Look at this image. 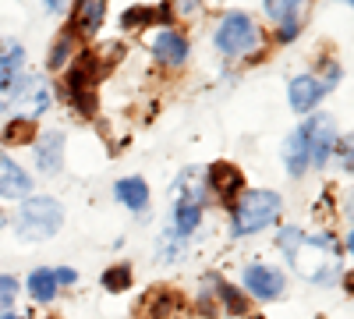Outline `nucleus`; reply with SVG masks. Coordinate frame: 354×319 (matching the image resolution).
<instances>
[{
	"instance_id": "obj_21",
	"label": "nucleus",
	"mask_w": 354,
	"mask_h": 319,
	"mask_svg": "<svg viewBox=\"0 0 354 319\" xmlns=\"http://www.w3.org/2000/svg\"><path fill=\"white\" fill-rule=\"evenodd\" d=\"M205 280L216 287V295H220V302H223L227 312H234V316H245L248 312V302H245V295L238 291V287H230L223 277H205Z\"/></svg>"
},
{
	"instance_id": "obj_15",
	"label": "nucleus",
	"mask_w": 354,
	"mask_h": 319,
	"mask_svg": "<svg viewBox=\"0 0 354 319\" xmlns=\"http://www.w3.org/2000/svg\"><path fill=\"white\" fill-rule=\"evenodd\" d=\"M283 163H287V174H290V178H301V174L312 167L305 128H298L294 135H287V142H283Z\"/></svg>"
},
{
	"instance_id": "obj_25",
	"label": "nucleus",
	"mask_w": 354,
	"mask_h": 319,
	"mask_svg": "<svg viewBox=\"0 0 354 319\" xmlns=\"http://www.w3.org/2000/svg\"><path fill=\"white\" fill-rule=\"evenodd\" d=\"M128 284H131V266L128 263H117V266H110L103 273V287H106V291H124Z\"/></svg>"
},
{
	"instance_id": "obj_31",
	"label": "nucleus",
	"mask_w": 354,
	"mask_h": 319,
	"mask_svg": "<svg viewBox=\"0 0 354 319\" xmlns=\"http://www.w3.org/2000/svg\"><path fill=\"white\" fill-rule=\"evenodd\" d=\"M0 319H25V316H18L15 309H0Z\"/></svg>"
},
{
	"instance_id": "obj_12",
	"label": "nucleus",
	"mask_w": 354,
	"mask_h": 319,
	"mask_svg": "<svg viewBox=\"0 0 354 319\" xmlns=\"http://www.w3.org/2000/svg\"><path fill=\"white\" fill-rule=\"evenodd\" d=\"M205 178H209V188H213V195H220V202H234L245 188V174L234 163H213Z\"/></svg>"
},
{
	"instance_id": "obj_6",
	"label": "nucleus",
	"mask_w": 354,
	"mask_h": 319,
	"mask_svg": "<svg viewBox=\"0 0 354 319\" xmlns=\"http://www.w3.org/2000/svg\"><path fill=\"white\" fill-rule=\"evenodd\" d=\"M301 128H305V135H308L312 167H326V160H330L333 149H337V125H333V118L319 113V118H312V121L301 125Z\"/></svg>"
},
{
	"instance_id": "obj_19",
	"label": "nucleus",
	"mask_w": 354,
	"mask_h": 319,
	"mask_svg": "<svg viewBox=\"0 0 354 319\" xmlns=\"http://www.w3.org/2000/svg\"><path fill=\"white\" fill-rule=\"evenodd\" d=\"M25 287H28V295H32V302L46 305L57 295V277H53V270H32L28 280H25Z\"/></svg>"
},
{
	"instance_id": "obj_29",
	"label": "nucleus",
	"mask_w": 354,
	"mask_h": 319,
	"mask_svg": "<svg viewBox=\"0 0 354 319\" xmlns=\"http://www.w3.org/2000/svg\"><path fill=\"white\" fill-rule=\"evenodd\" d=\"M53 277H57V287H71V284L78 280V270H68V266H61V270H53Z\"/></svg>"
},
{
	"instance_id": "obj_18",
	"label": "nucleus",
	"mask_w": 354,
	"mask_h": 319,
	"mask_svg": "<svg viewBox=\"0 0 354 319\" xmlns=\"http://www.w3.org/2000/svg\"><path fill=\"white\" fill-rule=\"evenodd\" d=\"M103 11H106V0H78L75 8V28L85 36H96L100 25H103Z\"/></svg>"
},
{
	"instance_id": "obj_5",
	"label": "nucleus",
	"mask_w": 354,
	"mask_h": 319,
	"mask_svg": "<svg viewBox=\"0 0 354 319\" xmlns=\"http://www.w3.org/2000/svg\"><path fill=\"white\" fill-rule=\"evenodd\" d=\"M213 43H216V50L227 53V57H245V53H252V50L259 46V28H255V21H252L248 15L234 11V15H227V18L220 21Z\"/></svg>"
},
{
	"instance_id": "obj_36",
	"label": "nucleus",
	"mask_w": 354,
	"mask_h": 319,
	"mask_svg": "<svg viewBox=\"0 0 354 319\" xmlns=\"http://www.w3.org/2000/svg\"><path fill=\"white\" fill-rule=\"evenodd\" d=\"M0 110H4V96H0Z\"/></svg>"
},
{
	"instance_id": "obj_17",
	"label": "nucleus",
	"mask_w": 354,
	"mask_h": 319,
	"mask_svg": "<svg viewBox=\"0 0 354 319\" xmlns=\"http://www.w3.org/2000/svg\"><path fill=\"white\" fill-rule=\"evenodd\" d=\"M113 195L128 210H145V206H149V185H145L142 178H121L113 185Z\"/></svg>"
},
{
	"instance_id": "obj_35",
	"label": "nucleus",
	"mask_w": 354,
	"mask_h": 319,
	"mask_svg": "<svg viewBox=\"0 0 354 319\" xmlns=\"http://www.w3.org/2000/svg\"><path fill=\"white\" fill-rule=\"evenodd\" d=\"M347 287H351V291H354V273H351V277H347Z\"/></svg>"
},
{
	"instance_id": "obj_28",
	"label": "nucleus",
	"mask_w": 354,
	"mask_h": 319,
	"mask_svg": "<svg viewBox=\"0 0 354 319\" xmlns=\"http://www.w3.org/2000/svg\"><path fill=\"white\" fill-rule=\"evenodd\" d=\"M301 33V25H298V18H290V21H280V33H277V39L280 43H290L294 36Z\"/></svg>"
},
{
	"instance_id": "obj_30",
	"label": "nucleus",
	"mask_w": 354,
	"mask_h": 319,
	"mask_svg": "<svg viewBox=\"0 0 354 319\" xmlns=\"http://www.w3.org/2000/svg\"><path fill=\"white\" fill-rule=\"evenodd\" d=\"M46 4V11H53V15H61L64 8H68V0H43Z\"/></svg>"
},
{
	"instance_id": "obj_23",
	"label": "nucleus",
	"mask_w": 354,
	"mask_h": 319,
	"mask_svg": "<svg viewBox=\"0 0 354 319\" xmlns=\"http://www.w3.org/2000/svg\"><path fill=\"white\" fill-rule=\"evenodd\" d=\"M71 53H75V36H71V33H61V36L53 39V46H50L46 64H50L53 71H61V68L71 61Z\"/></svg>"
},
{
	"instance_id": "obj_37",
	"label": "nucleus",
	"mask_w": 354,
	"mask_h": 319,
	"mask_svg": "<svg viewBox=\"0 0 354 319\" xmlns=\"http://www.w3.org/2000/svg\"><path fill=\"white\" fill-rule=\"evenodd\" d=\"M344 4H354V0H344Z\"/></svg>"
},
{
	"instance_id": "obj_1",
	"label": "nucleus",
	"mask_w": 354,
	"mask_h": 319,
	"mask_svg": "<svg viewBox=\"0 0 354 319\" xmlns=\"http://www.w3.org/2000/svg\"><path fill=\"white\" fill-rule=\"evenodd\" d=\"M290 266L312 284H333L340 277V248L333 235H301Z\"/></svg>"
},
{
	"instance_id": "obj_26",
	"label": "nucleus",
	"mask_w": 354,
	"mask_h": 319,
	"mask_svg": "<svg viewBox=\"0 0 354 319\" xmlns=\"http://www.w3.org/2000/svg\"><path fill=\"white\" fill-rule=\"evenodd\" d=\"M18 298V280L11 273H0V309H15Z\"/></svg>"
},
{
	"instance_id": "obj_22",
	"label": "nucleus",
	"mask_w": 354,
	"mask_h": 319,
	"mask_svg": "<svg viewBox=\"0 0 354 319\" xmlns=\"http://www.w3.org/2000/svg\"><path fill=\"white\" fill-rule=\"evenodd\" d=\"M156 18L160 21H170V8H128L124 15H121V25L124 28H142V25H156Z\"/></svg>"
},
{
	"instance_id": "obj_24",
	"label": "nucleus",
	"mask_w": 354,
	"mask_h": 319,
	"mask_svg": "<svg viewBox=\"0 0 354 319\" xmlns=\"http://www.w3.org/2000/svg\"><path fill=\"white\" fill-rule=\"evenodd\" d=\"M305 8V0H266V15L273 21H290L298 18V11Z\"/></svg>"
},
{
	"instance_id": "obj_16",
	"label": "nucleus",
	"mask_w": 354,
	"mask_h": 319,
	"mask_svg": "<svg viewBox=\"0 0 354 319\" xmlns=\"http://www.w3.org/2000/svg\"><path fill=\"white\" fill-rule=\"evenodd\" d=\"M138 309H145L138 319H167L174 309H185V302H181V295H177V291H167V287H153V291L142 298Z\"/></svg>"
},
{
	"instance_id": "obj_27",
	"label": "nucleus",
	"mask_w": 354,
	"mask_h": 319,
	"mask_svg": "<svg viewBox=\"0 0 354 319\" xmlns=\"http://www.w3.org/2000/svg\"><path fill=\"white\" fill-rule=\"evenodd\" d=\"M198 4H202V0H170L167 8H170V15H185L188 18V15L198 11Z\"/></svg>"
},
{
	"instance_id": "obj_9",
	"label": "nucleus",
	"mask_w": 354,
	"mask_h": 319,
	"mask_svg": "<svg viewBox=\"0 0 354 319\" xmlns=\"http://www.w3.org/2000/svg\"><path fill=\"white\" fill-rule=\"evenodd\" d=\"M198 220H202V188H188L185 195H177V202H174V235L177 238L195 235Z\"/></svg>"
},
{
	"instance_id": "obj_8",
	"label": "nucleus",
	"mask_w": 354,
	"mask_h": 319,
	"mask_svg": "<svg viewBox=\"0 0 354 319\" xmlns=\"http://www.w3.org/2000/svg\"><path fill=\"white\" fill-rule=\"evenodd\" d=\"M8 100L18 103V107H25L28 113H43V110L50 107V89H46L43 82H36V78L15 75L11 89H8Z\"/></svg>"
},
{
	"instance_id": "obj_32",
	"label": "nucleus",
	"mask_w": 354,
	"mask_h": 319,
	"mask_svg": "<svg viewBox=\"0 0 354 319\" xmlns=\"http://www.w3.org/2000/svg\"><path fill=\"white\" fill-rule=\"evenodd\" d=\"M347 213H351V220H354V192L347 195Z\"/></svg>"
},
{
	"instance_id": "obj_20",
	"label": "nucleus",
	"mask_w": 354,
	"mask_h": 319,
	"mask_svg": "<svg viewBox=\"0 0 354 319\" xmlns=\"http://www.w3.org/2000/svg\"><path fill=\"white\" fill-rule=\"evenodd\" d=\"M39 138V131H36V121L32 118H15V121H8V128H4V146H25V142H36Z\"/></svg>"
},
{
	"instance_id": "obj_7",
	"label": "nucleus",
	"mask_w": 354,
	"mask_h": 319,
	"mask_svg": "<svg viewBox=\"0 0 354 319\" xmlns=\"http://www.w3.org/2000/svg\"><path fill=\"white\" fill-rule=\"evenodd\" d=\"M283 287H287V280H283V273L273 270V266L252 263V266L245 270V291L255 295L259 302H273V298H280V295H283Z\"/></svg>"
},
{
	"instance_id": "obj_4",
	"label": "nucleus",
	"mask_w": 354,
	"mask_h": 319,
	"mask_svg": "<svg viewBox=\"0 0 354 319\" xmlns=\"http://www.w3.org/2000/svg\"><path fill=\"white\" fill-rule=\"evenodd\" d=\"M96 82H100V61L93 53H85L78 64H71V71L64 78L68 100L78 107V113H85V118L96 113Z\"/></svg>"
},
{
	"instance_id": "obj_2",
	"label": "nucleus",
	"mask_w": 354,
	"mask_h": 319,
	"mask_svg": "<svg viewBox=\"0 0 354 319\" xmlns=\"http://www.w3.org/2000/svg\"><path fill=\"white\" fill-rule=\"evenodd\" d=\"M64 224V210L61 202L50 199V195H28L21 199V210L15 217V230L21 241H46L53 238Z\"/></svg>"
},
{
	"instance_id": "obj_14",
	"label": "nucleus",
	"mask_w": 354,
	"mask_h": 319,
	"mask_svg": "<svg viewBox=\"0 0 354 319\" xmlns=\"http://www.w3.org/2000/svg\"><path fill=\"white\" fill-rule=\"evenodd\" d=\"M36 167H39V174H57L64 167V135L61 131H43L36 138Z\"/></svg>"
},
{
	"instance_id": "obj_10",
	"label": "nucleus",
	"mask_w": 354,
	"mask_h": 319,
	"mask_svg": "<svg viewBox=\"0 0 354 319\" xmlns=\"http://www.w3.org/2000/svg\"><path fill=\"white\" fill-rule=\"evenodd\" d=\"M326 93H330L326 82L315 78V75H298V78H290V85H287V100H290V107L298 110V113L315 110V103L326 96Z\"/></svg>"
},
{
	"instance_id": "obj_33",
	"label": "nucleus",
	"mask_w": 354,
	"mask_h": 319,
	"mask_svg": "<svg viewBox=\"0 0 354 319\" xmlns=\"http://www.w3.org/2000/svg\"><path fill=\"white\" fill-rule=\"evenodd\" d=\"M347 252H354V227H351V235H347Z\"/></svg>"
},
{
	"instance_id": "obj_13",
	"label": "nucleus",
	"mask_w": 354,
	"mask_h": 319,
	"mask_svg": "<svg viewBox=\"0 0 354 319\" xmlns=\"http://www.w3.org/2000/svg\"><path fill=\"white\" fill-rule=\"evenodd\" d=\"M0 195L4 199H28L32 195V178H28L8 153H0Z\"/></svg>"
},
{
	"instance_id": "obj_11",
	"label": "nucleus",
	"mask_w": 354,
	"mask_h": 319,
	"mask_svg": "<svg viewBox=\"0 0 354 319\" xmlns=\"http://www.w3.org/2000/svg\"><path fill=\"white\" fill-rule=\"evenodd\" d=\"M149 50L156 53V61L167 64V68H181L188 61V39L181 33H174V28H163L149 39Z\"/></svg>"
},
{
	"instance_id": "obj_34",
	"label": "nucleus",
	"mask_w": 354,
	"mask_h": 319,
	"mask_svg": "<svg viewBox=\"0 0 354 319\" xmlns=\"http://www.w3.org/2000/svg\"><path fill=\"white\" fill-rule=\"evenodd\" d=\"M4 227H8V217H4V213H0V230H4Z\"/></svg>"
},
{
	"instance_id": "obj_3",
	"label": "nucleus",
	"mask_w": 354,
	"mask_h": 319,
	"mask_svg": "<svg viewBox=\"0 0 354 319\" xmlns=\"http://www.w3.org/2000/svg\"><path fill=\"white\" fill-rule=\"evenodd\" d=\"M280 210H283V202L277 192H266V188L245 192L238 199V206H234V235L238 238L259 235V230H266L270 224L280 220Z\"/></svg>"
}]
</instances>
